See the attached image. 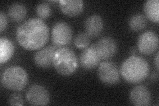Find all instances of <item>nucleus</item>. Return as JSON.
Instances as JSON below:
<instances>
[{"instance_id":"16","label":"nucleus","mask_w":159,"mask_h":106,"mask_svg":"<svg viewBox=\"0 0 159 106\" xmlns=\"http://www.w3.org/2000/svg\"><path fill=\"white\" fill-rule=\"evenodd\" d=\"M14 53V45L9 39L6 37L0 39V63L7 62Z\"/></svg>"},{"instance_id":"21","label":"nucleus","mask_w":159,"mask_h":106,"mask_svg":"<svg viewBox=\"0 0 159 106\" xmlns=\"http://www.w3.org/2000/svg\"><path fill=\"white\" fill-rule=\"evenodd\" d=\"M8 102L11 105H23L24 104L23 99L19 94H13L10 95Z\"/></svg>"},{"instance_id":"1","label":"nucleus","mask_w":159,"mask_h":106,"mask_svg":"<svg viewBox=\"0 0 159 106\" xmlns=\"http://www.w3.org/2000/svg\"><path fill=\"white\" fill-rule=\"evenodd\" d=\"M49 28L40 18L28 19L17 28L16 39L25 49L34 50L42 48L48 41Z\"/></svg>"},{"instance_id":"15","label":"nucleus","mask_w":159,"mask_h":106,"mask_svg":"<svg viewBox=\"0 0 159 106\" xmlns=\"http://www.w3.org/2000/svg\"><path fill=\"white\" fill-rule=\"evenodd\" d=\"M144 12L150 21L158 23L159 2L158 0H148L144 4Z\"/></svg>"},{"instance_id":"11","label":"nucleus","mask_w":159,"mask_h":106,"mask_svg":"<svg viewBox=\"0 0 159 106\" xmlns=\"http://www.w3.org/2000/svg\"><path fill=\"white\" fill-rule=\"evenodd\" d=\"M57 47L49 45V46L41 49L37 51L34 56V61L38 67L47 68L53 65L54 54L57 50Z\"/></svg>"},{"instance_id":"20","label":"nucleus","mask_w":159,"mask_h":106,"mask_svg":"<svg viewBox=\"0 0 159 106\" xmlns=\"http://www.w3.org/2000/svg\"><path fill=\"white\" fill-rule=\"evenodd\" d=\"M36 13L40 19H46L51 15V8L46 2L39 3L36 7Z\"/></svg>"},{"instance_id":"13","label":"nucleus","mask_w":159,"mask_h":106,"mask_svg":"<svg viewBox=\"0 0 159 106\" xmlns=\"http://www.w3.org/2000/svg\"><path fill=\"white\" fill-rule=\"evenodd\" d=\"M84 25L86 33L89 37H97L103 31V19L99 15H92L87 18Z\"/></svg>"},{"instance_id":"18","label":"nucleus","mask_w":159,"mask_h":106,"mask_svg":"<svg viewBox=\"0 0 159 106\" xmlns=\"http://www.w3.org/2000/svg\"><path fill=\"white\" fill-rule=\"evenodd\" d=\"M147 21L145 16L141 13H136L132 16L129 21V26L134 31H141L147 26Z\"/></svg>"},{"instance_id":"17","label":"nucleus","mask_w":159,"mask_h":106,"mask_svg":"<svg viewBox=\"0 0 159 106\" xmlns=\"http://www.w3.org/2000/svg\"><path fill=\"white\" fill-rule=\"evenodd\" d=\"M27 13V8L21 3H14L10 6L8 9V15L12 21L19 22L26 17Z\"/></svg>"},{"instance_id":"9","label":"nucleus","mask_w":159,"mask_h":106,"mask_svg":"<svg viewBox=\"0 0 159 106\" xmlns=\"http://www.w3.org/2000/svg\"><path fill=\"white\" fill-rule=\"evenodd\" d=\"M99 58L102 60L111 58L117 51L116 41L109 37H103L93 44Z\"/></svg>"},{"instance_id":"2","label":"nucleus","mask_w":159,"mask_h":106,"mask_svg":"<svg viewBox=\"0 0 159 106\" xmlns=\"http://www.w3.org/2000/svg\"><path fill=\"white\" fill-rule=\"evenodd\" d=\"M150 67L147 60L141 57L133 55L123 62L120 72L129 83L138 84L144 81L149 74Z\"/></svg>"},{"instance_id":"19","label":"nucleus","mask_w":159,"mask_h":106,"mask_svg":"<svg viewBox=\"0 0 159 106\" xmlns=\"http://www.w3.org/2000/svg\"><path fill=\"white\" fill-rule=\"evenodd\" d=\"M74 43L75 46L78 48H86L89 46L90 39L86 33H80L76 35Z\"/></svg>"},{"instance_id":"7","label":"nucleus","mask_w":159,"mask_h":106,"mask_svg":"<svg viewBox=\"0 0 159 106\" xmlns=\"http://www.w3.org/2000/svg\"><path fill=\"white\" fill-rule=\"evenodd\" d=\"M158 47V37L156 33L147 31L142 33L137 40V48L142 54L150 55L155 53Z\"/></svg>"},{"instance_id":"5","label":"nucleus","mask_w":159,"mask_h":106,"mask_svg":"<svg viewBox=\"0 0 159 106\" xmlns=\"http://www.w3.org/2000/svg\"><path fill=\"white\" fill-rule=\"evenodd\" d=\"M51 39L56 47H64L70 44L72 39V30L70 26L66 22H57L52 27Z\"/></svg>"},{"instance_id":"22","label":"nucleus","mask_w":159,"mask_h":106,"mask_svg":"<svg viewBox=\"0 0 159 106\" xmlns=\"http://www.w3.org/2000/svg\"><path fill=\"white\" fill-rule=\"evenodd\" d=\"M7 25V19L6 15L3 12H0V32L2 33Z\"/></svg>"},{"instance_id":"23","label":"nucleus","mask_w":159,"mask_h":106,"mask_svg":"<svg viewBox=\"0 0 159 106\" xmlns=\"http://www.w3.org/2000/svg\"><path fill=\"white\" fill-rule=\"evenodd\" d=\"M158 56H159V53H157V55H156V57H155V64H156V67H157V69L158 70Z\"/></svg>"},{"instance_id":"12","label":"nucleus","mask_w":159,"mask_h":106,"mask_svg":"<svg viewBox=\"0 0 159 106\" xmlns=\"http://www.w3.org/2000/svg\"><path fill=\"white\" fill-rule=\"evenodd\" d=\"M99 58L93 44L90 47H87L82 52L80 57V62L82 67L86 70H92L95 68L100 62Z\"/></svg>"},{"instance_id":"4","label":"nucleus","mask_w":159,"mask_h":106,"mask_svg":"<svg viewBox=\"0 0 159 106\" xmlns=\"http://www.w3.org/2000/svg\"><path fill=\"white\" fill-rule=\"evenodd\" d=\"M28 80L27 72L20 67H9L4 70L1 76L3 86L13 91L23 90L27 85Z\"/></svg>"},{"instance_id":"10","label":"nucleus","mask_w":159,"mask_h":106,"mask_svg":"<svg viewBox=\"0 0 159 106\" xmlns=\"http://www.w3.org/2000/svg\"><path fill=\"white\" fill-rule=\"evenodd\" d=\"M129 98L133 105L147 106L151 103V95L148 89L142 85H136L129 94Z\"/></svg>"},{"instance_id":"6","label":"nucleus","mask_w":159,"mask_h":106,"mask_svg":"<svg viewBox=\"0 0 159 106\" xmlns=\"http://www.w3.org/2000/svg\"><path fill=\"white\" fill-rule=\"evenodd\" d=\"M99 79L106 85L117 84L120 80V74L115 63L111 61H104L99 64L98 70Z\"/></svg>"},{"instance_id":"3","label":"nucleus","mask_w":159,"mask_h":106,"mask_svg":"<svg viewBox=\"0 0 159 106\" xmlns=\"http://www.w3.org/2000/svg\"><path fill=\"white\" fill-rule=\"evenodd\" d=\"M53 66L59 74L67 76L76 70L78 67V58L72 49L68 47L59 48L54 54Z\"/></svg>"},{"instance_id":"14","label":"nucleus","mask_w":159,"mask_h":106,"mask_svg":"<svg viewBox=\"0 0 159 106\" xmlns=\"http://www.w3.org/2000/svg\"><path fill=\"white\" fill-rule=\"evenodd\" d=\"M59 3L62 12L69 17L78 16L84 9L82 0H62Z\"/></svg>"},{"instance_id":"8","label":"nucleus","mask_w":159,"mask_h":106,"mask_svg":"<svg viewBox=\"0 0 159 106\" xmlns=\"http://www.w3.org/2000/svg\"><path fill=\"white\" fill-rule=\"evenodd\" d=\"M26 99L33 105H46L50 102V94L43 85L33 84L27 91Z\"/></svg>"}]
</instances>
